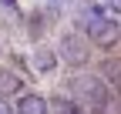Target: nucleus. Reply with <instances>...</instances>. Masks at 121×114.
Wrapping results in <instances>:
<instances>
[{"instance_id": "39448f33", "label": "nucleus", "mask_w": 121, "mask_h": 114, "mask_svg": "<svg viewBox=\"0 0 121 114\" xmlns=\"http://www.w3.org/2000/svg\"><path fill=\"white\" fill-rule=\"evenodd\" d=\"M111 91H121V57H108L101 61V74H98Z\"/></svg>"}, {"instance_id": "9b49d317", "label": "nucleus", "mask_w": 121, "mask_h": 114, "mask_svg": "<svg viewBox=\"0 0 121 114\" xmlns=\"http://www.w3.org/2000/svg\"><path fill=\"white\" fill-rule=\"evenodd\" d=\"M0 114H13V104L7 101V97H0Z\"/></svg>"}, {"instance_id": "f03ea898", "label": "nucleus", "mask_w": 121, "mask_h": 114, "mask_svg": "<svg viewBox=\"0 0 121 114\" xmlns=\"http://www.w3.org/2000/svg\"><path fill=\"white\" fill-rule=\"evenodd\" d=\"M57 61H64L67 67H87L91 64V40L84 34H64L57 47Z\"/></svg>"}, {"instance_id": "f257e3e1", "label": "nucleus", "mask_w": 121, "mask_h": 114, "mask_svg": "<svg viewBox=\"0 0 121 114\" xmlns=\"http://www.w3.org/2000/svg\"><path fill=\"white\" fill-rule=\"evenodd\" d=\"M71 91H78V94H81L78 101L84 104V111H87V114H108V107H111V87H108V84H104L98 74L74 77Z\"/></svg>"}, {"instance_id": "f8f14e48", "label": "nucleus", "mask_w": 121, "mask_h": 114, "mask_svg": "<svg viewBox=\"0 0 121 114\" xmlns=\"http://www.w3.org/2000/svg\"><path fill=\"white\" fill-rule=\"evenodd\" d=\"M4 4H13V0H4Z\"/></svg>"}, {"instance_id": "6e6552de", "label": "nucleus", "mask_w": 121, "mask_h": 114, "mask_svg": "<svg viewBox=\"0 0 121 114\" xmlns=\"http://www.w3.org/2000/svg\"><path fill=\"white\" fill-rule=\"evenodd\" d=\"M104 17H108V13H104V7H101V4H91V7H84V10H81V17H78L81 34H87L91 27H94L98 20H104Z\"/></svg>"}, {"instance_id": "0eeeda50", "label": "nucleus", "mask_w": 121, "mask_h": 114, "mask_svg": "<svg viewBox=\"0 0 121 114\" xmlns=\"http://www.w3.org/2000/svg\"><path fill=\"white\" fill-rule=\"evenodd\" d=\"M20 91H24V77L17 70L4 67L0 70V97H10V94H20Z\"/></svg>"}, {"instance_id": "423d86ee", "label": "nucleus", "mask_w": 121, "mask_h": 114, "mask_svg": "<svg viewBox=\"0 0 121 114\" xmlns=\"http://www.w3.org/2000/svg\"><path fill=\"white\" fill-rule=\"evenodd\" d=\"M47 104H51V114H84V104L78 97H71V94H57Z\"/></svg>"}, {"instance_id": "1a4fd4ad", "label": "nucleus", "mask_w": 121, "mask_h": 114, "mask_svg": "<svg viewBox=\"0 0 121 114\" xmlns=\"http://www.w3.org/2000/svg\"><path fill=\"white\" fill-rule=\"evenodd\" d=\"M34 67L40 70V74H54V67H57V50L37 47V50H34Z\"/></svg>"}, {"instance_id": "9d476101", "label": "nucleus", "mask_w": 121, "mask_h": 114, "mask_svg": "<svg viewBox=\"0 0 121 114\" xmlns=\"http://www.w3.org/2000/svg\"><path fill=\"white\" fill-rule=\"evenodd\" d=\"M104 10H111L114 17H121V0H104Z\"/></svg>"}, {"instance_id": "7ed1b4c3", "label": "nucleus", "mask_w": 121, "mask_h": 114, "mask_svg": "<svg viewBox=\"0 0 121 114\" xmlns=\"http://www.w3.org/2000/svg\"><path fill=\"white\" fill-rule=\"evenodd\" d=\"M94 47H101V50H111L114 44H118V37H121V27H118V20L114 17H104V20H98L91 30L84 34Z\"/></svg>"}, {"instance_id": "20e7f679", "label": "nucleus", "mask_w": 121, "mask_h": 114, "mask_svg": "<svg viewBox=\"0 0 121 114\" xmlns=\"http://www.w3.org/2000/svg\"><path fill=\"white\" fill-rule=\"evenodd\" d=\"M13 114H51V104H47V97H44V94L30 91V94H20V97H17Z\"/></svg>"}]
</instances>
